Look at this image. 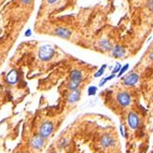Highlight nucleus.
Returning a JSON list of instances; mask_svg holds the SVG:
<instances>
[{"instance_id":"nucleus-1","label":"nucleus","mask_w":153,"mask_h":153,"mask_svg":"<svg viewBox=\"0 0 153 153\" xmlns=\"http://www.w3.org/2000/svg\"><path fill=\"white\" fill-rule=\"evenodd\" d=\"M53 53H55V51L50 46V45H43L40 48L39 51V56L42 60H49L53 57Z\"/></svg>"},{"instance_id":"nucleus-2","label":"nucleus","mask_w":153,"mask_h":153,"mask_svg":"<svg viewBox=\"0 0 153 153\" xmlns=\"http://www.w3.org/2000/svg\"><path fill=\"white\" fill-rule=\"evenodd\" d=\"M53 129V126L51 122H45V123H43V126L40 127L39 134L43 139H46V137H48L52 134Z\"/></svg>"},{"instance_id":"nucleus-3","label":"nucleus","mask_w":153,"mask_h":153,"mask_svg":"<svg viewBox=\"0 0 153 153\" xmlns=\"http://www.w3.org/2000/svg\"><path fill=\"white\" fill-rule=\"evenodd\" d=\"M117 102L122 106H127L131 102V98L127 92H120L117 95Z\"/></svg>"},{"instance_id":"nucleus-4","label":"nucleus","mask_w":153,"mask_h":153,"mask_svg":"<svg viewBox=\"0 0 153 153\" xmlns=\"http://www.w3.org/2000/svg\"><path fill=\"white\" fill-rule=\"evenodd\" d=\"M127 122L129 126L132 129H136L139 125V119L137 117V115L136 113H129L128 114V118H127Z\"/></svg>"},{"instance_id":"nucleus-5","label":"nucleus","mask_w":153,"mask_h":153,"mask_svg":"<svg viewBox=\"0 0 153 153\" xmlns=\"http://www.w3.org/2000/svg\"><path fill=\"white\" fill-rule=\"evenodd\" d=\"M139 81V75L136 73L129 74L124 80V84L126 86H132Z\"/></svg>"},{"instance_id":"nucleus-6","label":"nucleus","mask_w":153,"mask_h":153,"mask_svg":"<svg viewBox=\"0 0 153 153\" xmlns=\"http://www.w3.org/2000/svg\"><path fill=\"white\" fill-rule=\"evenodd\" d=\"M30 144V146H32L33 149H40L43 147V137L41 136H33L32 139Z\"/></svg>"},{"instance_id":"nucleus-7","label":"nucleus","mask_w":153,"mask_h":153,"mask_svg":"<svg viewBox=\"0 0 153 153\" xmlns=\"http://www.w3.org/2000/svg\"><path fill=\"white\" fill-rule=\"evenodd\" d=\"M114 144V139L111 136L104 135L101 139V145L102 148H110Z\"/></svg>"},{"instance_id":"nucleus-8","label":"nucleus","mask_w":153,"mask_h":153,"mask_svg":"<svg viewBox=\"0 0 153 153\" xmlns=\"http://www.w3.org/2000/svg\"><path fill=\"white\" fill-rule=\"evenodd\" d=\"M82 74L79 70H73L71 71L70 73V80L71 81H74L76 83H78V84H80V82L82 81Z\"/></svg>"},{"instance_id":"nucleus-9","label":"nucleus","mask_w":153,"mask_h":153,"mask_svg":"<svg viewBox=\"0 0 153 153\" xmlns=\"http://www.w3.org/2000/svg\"><path fill=\"white\" fill-rule=\"evenodd\" d=\"M56 34L61 38H65V39H67L71 36V32L68 30L66 28H58L56 30Z\"/></svg>"},{"instance_id":"nucleus-10","label":"nucleus","mask_w":153,"mask_h":153,"mask_svg":"<svg viewBox=\"0 0 153 153\" xmlns=\"http://www.w3.org/2000/svg\"><path fill=\"white\" fill-rule=\"evenodd\" d=\"M112 53H113V56L116 57V58L123 57L125 56V53H126V50H125L124 47L120 46V45H116V46L113 49Z\"/></svg>"},{"instance_id":"nucleus-11","label":"nucleus","mask_w":153,"mask_h":153,"mask_svg":"<svg viewBox=\"0 0 153 153\" xmlns=\"http://www.w3.org/2000/svg\"><path fill=\"white\" fill-rule=\"evenodd\" d=\"M79 97H80L79 90H73L72 92L69 95H68V97H67V102H69V103H74V102L79 101Z\"/></svg>"},{"instance_id":"nucleus-12","label":"nucleus","mask_w":153,"mask_h":153,"mask_svg":"<svg viewBox=\"0 0 153 153\" xmlns=\"http://www.w3.org/2000/svg\"><path fill=\"white\" fill-rule=\"evenodd\" d=\"M100 46L105 51H108V50L112 49V44L108 40H102L100 42Z\"/></svg>"},{"instance_id":"nucleus-13","label":"nucleus","mask_w":153,"mask_h":153,"mask_svg":"<svg viewBox=\"0 0 153 153\" xmlns=\"http://www.w3.org/2000/svg\"><path fill=\"white\" fill-rule=\"evenodd\" d=\"M105 67H106V66L104 65V66H102V68H101V69L100 70H99L95 75H94V76H95V78H98V76H102V74H103V72H104V69H105Z\"/></svg>"},{"instance_id":"nucleus-14","label":"nucleus","mask_w":153,"mask_h":153,"mask_svg":"<svg viewBox=\"0 0 153 153\" xmlns=\"http://www.w3.org/2000/svg\"><path fill=\"white\" fill-rule=\"evenodd\" d=\"M96 90H97V88H95V87H89V90H88L89 95H93V94H95Z\"/></svg>"},{"instance_id":"nucleus-15","label":"nucleus","mask_w":153,"mask_h":153,"mask_svg":"<svg viewBox=\"0 0 153 153\" xmlns=\"http://www.w3.org/2000/svg\"><path fill=\"white\" fill-rule=\"evenodd\" d=\"M113 78H114V75H112V76H107V78H105V79H104L100 83V86H102L104 83H106L108 80H111Z\"/></svg>"},{"instance_id":"nucleus-16","label":"nucleus","mask_w":153,"mask_h":153,"mask_svg":"<svg viewBox=\"0 0 153 153\" xmlns=\"http://www.w3.org/2000/svg\"><path fill=\"white\" fill-rule=\"evenodd\" d=\"M128 64H126L123 68H121V70H120V72H119V74H118V76H122V74H124L127 69H128Z\"/></svg>"},{"instance_id":"nucleus-17","label":"nucleus","mask_w":153,"mask_h":153,"mask_svg":"<svg viewBox=\"0 0 153 153\" xmlns=\"http://www.w3.org/2000/svg\"><path fill=\"white\" fill-rule=\"evenodd\" d=\"M119 70H121V66H120L119 63H117V64H116V66L113 68V73H116V72H118Z\"/></svg>"},{"instance_id":"nucleus-18","label":"nucleus","mask_w":153,"mask_h":153,"mask_svg":"<svg viewBox=\"0 0 153 153\" xmlns=\"http://www.w3.org/2000/svg\"><path fill=\"white\" fill-rule=\"evenodd\" d=\"M22 1V3H24V4H29L30 1H32V0H21Z\"/></svg>"},{"instance_id":"nucleus-19","label":"nucleus","mask_w":153,"mask_h":153,"mask_svg":"<svg viewBox=\"0 0 153 153\" xmlns=\"http://www.w3.org/2000/svg\"><path fill=\"white\" fill-rule=\"evenodd\" d=\"M149 58L153 61V50H152V52L150 53V55H149Z\"/></svg>"},{"instance_id":"nucleus-20","label":"nucleus","mask_w":153,"mask_h":153,"mask_svg":"<svg viewBox=\"0 0 153 153\" xmlns=\"http://www.w3.org/2000/svg\"><path fill=\"white\" fill-rule=\"evenodd\" d=\"M120 128H121V133H122V135L123 136H125V132H124V128L122 127V126H120Z\"/></svg>"},{"instance_id":"nucleus-21","label":"nucleus","mask_w":153,"mask_h":153,"mask_svg":"<svg viewBox=\"0 0 153 153\" xmlns=\"http://www.w3.org/2000/svg\"><path fill=\"white\" fill-rule=\"evenodd\" d=\"M48 1V3H50V4H53V3H55L56 0H47Z\"/></svg>"},{"instance_id":"nucleus-22","label":"nucleus","mask_w":153,"mask_h":153,"mask_svg":"<svg viewBox=\"0 0 153 153\" xmlns=\"http://www.w3.org/2000/svg\"><path fill=\"white\" fill-rule=\"evenodd\" d=\"M151 7H152V9H153V2H152V4H151Z\"/></svg>"},{"instance_id":"nucleus-23","label":"nucleus","mask_w":153,"mask_h":153,"mask_svg":"<svg viewBox=\"0 0 153 153\" xmlns=\"http://www.w3.org/2000/svg\"><path fill=\"white\" fill-rule=\"evenodd\" d=\"M52 153H56V152H52Z\"/></svg>"}]
</instances>
